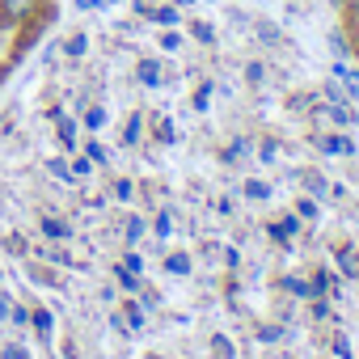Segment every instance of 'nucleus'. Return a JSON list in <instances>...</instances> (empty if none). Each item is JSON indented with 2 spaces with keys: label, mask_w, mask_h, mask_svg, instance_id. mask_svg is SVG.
<instances>
[{
  "label": "nucleus",
  "mask_w": 359,
  "mask_h": 359,
  "mask_svg": "<svg viewBox=\"0 0 359 359\" xmlns=\"http://www.w3.org/2000/svg\"><path fill=\"white\" fill-rule=\"evenodd\" d=\"M334 9V26L342 34V51L351 55L355 72H359V0H330Z\"/></svg>",
  "instance_id": "2"
},
{
  "label": "nucleus",
  "mask_w": 359,
  "mask_h": 359,
  "mask_svg": "<svg viewBox=\"0 0 359 359\" xmlns=\"http://www.w3.org/2000/svg\"><path fill=\"white\" fill-rule=\"evenodd\" d=\"M60 22V0H0V89Z\"/></svg>",
  "instance_id": "1"
}]
</instances>
